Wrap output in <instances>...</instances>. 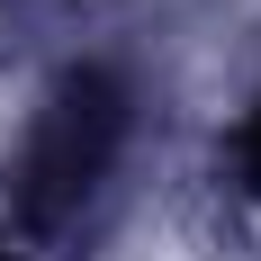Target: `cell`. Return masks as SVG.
Masks as SVG:
<instances>
[{
	"mask_svg": "<svg viewBox=\"0 0 261 261\" xmlns=\"http://www.w3.org/2000/svg\"><path fill=\"white\" fill-rule=\"evenodd\" d=\"M117 90H108L99 72L90 81H63V99L45 108V135H36V153H27V207L54 216V207H72L81 189L108 171V153H117Z\"/></svg>",
	"mask_w": 261,
	"mask_h": 261,
	"instance_id": "6da1fadb",
	"label": "cell"
},
{
	"mask_svg": "<svg viewBox=\"0 0 261 261\" xmlns=\"http://www.w3.org/2000/svg\"><path fill=\"white\" fill-rule=\"evenodd\" d=\"M234 153H243V180L261 189V108H252V126H243V144H234Z\"/></svg>",
	"mask_w": 261,
	"mask_h": 261,
	"instance_id": "7a4b0ae2",
	"label": "cell"
}]
</instances>
